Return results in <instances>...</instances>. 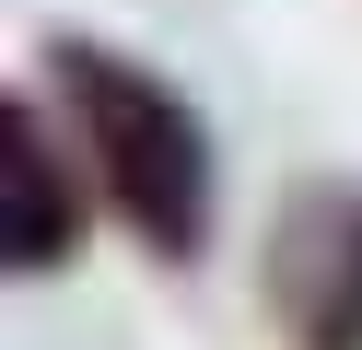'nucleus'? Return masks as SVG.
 <instances>
[{"label": "nucleus", "mask_w": 362, "mask_h": 350, "mask_svg": "<svg viewBox=\"0 0 362 350\" xmlns=\"http://www.w3.org/2000/svg\"><path fill=\"white\" fill-rule=\"evenodd\" d=\"M47 82L82 117V163L117 199V222L152 257H199L211 245V129H199V105L164 70L117 59L94 35H47Z\"/></svg>", "instance_id": "nucleus-1"}, {"label": "nucleus", "mask_w": 362, "mask_h": 350, "mask_svg": "<svg viewBox=\"0 0 362 350\" xmlns=\"http://www.w3.org/2000/svg\"><path fill=\"white\" fill-rule=\"evenodd\" d=\"M269 303L292 350H362V187H304L269 233Z\"/></svg>", "instance_id": "nucleus-2"}, {"label": "nucleus", "mask_w": 362, "mask_h": 350, "mask_svg": "<svg viewBox=\"0 0 362 350\" xmlns=\"http://www.w3.org/2000/svg\"><path fill=\"white\" fill-rule=\"evenodd\" d=\"M0 257H12V280H47V269H71V245H82V163L47 140V105L35 93H12L0 105Z\"/></svg>", "instance_id": "nucleus-3"}]
</instances>
